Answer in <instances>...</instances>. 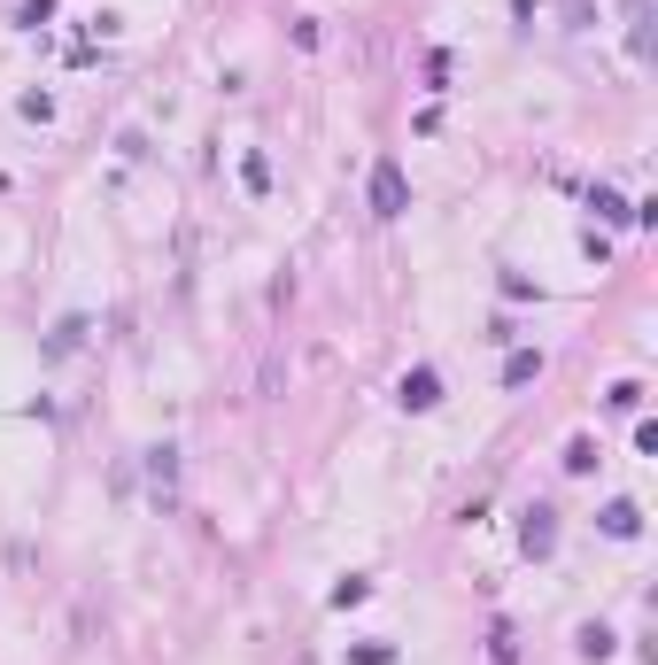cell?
<instances>
[{
    "instance_id": "1",
    "label": "cell",
    "mask_w": 658,
    "mask_h": 665,
    "mask_svg": "<svg viewBox=\"0 0 658 665\" xmlns=\"http://www.w3.org/2000/svg\"><path fill=\"white\" fill-rule=\"evenodd\" d=\"M403 209H411V178H403L395 155H380L372 163V217H403Z\"/></svg>"
},
{
    "instance_id": "2",
    "label": "cell",
    "mask_w": 658,
    "mask_h": 665,
    "mask_svg": "<svg viewBox=\"0 0 658 665\" xmlns=\"http://www.w3.org/2000/svg\"><path fill=\"white\" fill-rule=\"evenodd\" d=\"M395 403H403V410H434V403H442V372H434V364H419V372H403V387H395Z\"/></svg>"
},
{
    "instance_id": "3",
    "label": "cell",
    "mask_w": 658,
    "mask_h": 665,
    "mask_svg": "<svg viewBox=\"0 0 658 665\" xmlns=\"http://www.w3.org/2000/svg\"><path fill=\"white\" fill-rule=\"evenodd\" d=\"M519 550H527V557H550V550H558V511H542V503H535L527 526H519Z\"/></svg>"
},
{
    "instance_id": "4",
    "label": "cell",
    "mask_w": 658,
    "mask_h": 665,
    "mask_svg": "<svg viewBox=\"0 0 658 665\" xmlns=\"http://www.w3.org/2000/svg\"><path fill=\"white\" fill-rule=\"evenodd\" d=\"M597 526L612 534V542H635V534H643V511H635L628 495H620V503H604V511H597Z\"/></svg>"
},
{
    "instance_id": "5",
    "label": "cell",
    "mask_w": 658,
    "mask_h": 665,
    "mask_svg": "<svg viewBox=\"0 0 658 665\" xmlns=\"http://www.w3.org/2000/svg\"><path fill=\"white\" fill-rule=\"evenodd\" d=\"M148 480H155V503H171V480H179V449H171V441L148 449Z\"/></svg>"
},
{
    "instance_id": "6",
    "label": "cell",
    "mask_w": 658,
    "mask_h": 665,
    "mask_svg": "<svg viewBox=\"0 0 658 665\" xmlns=\"http://www.w3.org/2000/svg\"><path fill=\"white\" fill-rule=\"evenodd\" d=\"M589 209H597L604 225H628V217H635V209L620 202V194H612V186H589Z\"/></svg>"
},
{
    "instance_id": "7",
    "label": "cell",
    "mask_w": 658,
    "mask_h": 665,
    "mask_svg": "<svg viewBox=\"0 0 658 665\" xmlns=\"http://www.w3.org/2000/svg\"><path fill=\"white\" fill-rule=\"evenodd\" d=\"M535 372H542V348H511V364H504V387H527Z\"/></svg>"
},
{
    "instance_id": "8",
    "label": "cell",
    "mask_w": 658,
    "mask_h": 665,
    "mask_svg": "<svg viewBox=\"0 0 658 665\" xmlns=\"http://www.w3.org/2000/svg\"><path fill=\"white\" fill-rule=\"evenodd\" d=\"M78 333H86V318H62L55 341H47V356H70V348H78Z\"/></svg>"
},
{
    "instance_id": "9",
    "label": "cell",
    "mask_w": 658,
    "mask_h": 665,
    "mask_svg": "<svg viewBox=\"0 0 658 665\" xmlns=\"http://www.w3.org/2000/svg\"><path fill=\"white\" fill-rule=\"evenodd\" d=\"M581 658H612V627H581Z\"/></svg>"
},
{
    "instance_id": "10",
    "label": "cell",
    "mask_w": 658,
    "mask_h": 665,
    "mask_svg": "<svg viewBox=\"0 0 658 665\" xmlns=\"http://www.w3.org/2000/svg\"><path fill=\"white\" fill-rule=\"evenodd\" d=\"M240 178H248V194H264V186H271V163H264V155H248V163H240Z\"/></svg>"
}]
</instances>
